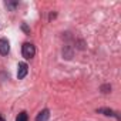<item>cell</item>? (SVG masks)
I'll use <instances>...</instances> for the list:
<instances>
[{"label":"cell","mask_w":121,"mask_h":121,"mask_svg":"<svg viewBox=\"0 0 121 121\" xmlns=\"http://www.w3.org/2000/svg\"><path fill=\"white\" fill-rule=\"evenodd\" d=\"M101 90L105 93V90H111V87H110V86H104V87H101Z\"/></svg>","instance_id":"8"},{"label":"cell","mask_w":121,"mask_h":121,"mask_svg":"<svg viewBox=\"0 0 121 121\" xmlns=\"http://www.w3.org/2000/svg\"><path fill=\"white\" fill-rule=\"evenodd\" d=\"M48 118H50V111L48 110H43V111H40L37 114L36 121H48Z\"/></svg>","instance_id":"4"},{"label":"cell","mask_w":121,"mask_h":121,"mask_svg":"<svg viewBox=\"0 0 121 121\" xmlns=\"http://www.w3.org/2000/svg\"><path fill=\"white\" fill-rule=\"evenodd\" d=\"M23 30H24V31H29V29H27V26H26V24H23Z\"/></svg>","instance_id":"9"},{"label":"cell","mask_w":121,"mask_h":121,"mask_svg":"<svg viewBox=\"0 0 121 121\" xmlns=\"http://www.w3.org/2000/svg\"><path fill=\"white\" fill-rule=\"evenodd\" d=\"M27 120H29V117H27V112L26 111H22L17 115V118H16V121H27Z\"/></svg>","instance_id":"6"},{"label":"cell","mask_w":121,"mask_h":121,"mask_svg":"<svg viewBox=\"0 0 121 121\" xmlns=\"http://www.w3.org/2000/svg\"><path fill=\"white\" fill-rule=\"evenodd\" d=\"M22 54H23V57L24 58H33L34 57V54H36V47L31 44V43H24L23 46H22Z\"/></svg>","instance_id":"1"},{"label":"cell","mask_w":121,"mask_h":121,"mask_svg":"<svg viewBox=\"0 0 121 121\" xmlns=\"http://www.w3.org/2000/svg\"><path fill=\"white\" fill-rule=\"evenodd\" d=\"M29 73V66L26 63H19L17 66V78L19 80H23Z\"/></svg>","instance_id":"2"},{"label":"cell","mask_w":121,"mask_h":121,"mask_svg":"<svg viewBox=\"0 0 121 121\" xmlns=\"http://www.w3.org/2000/svg\"><path fill=\"white\" fill-rule=\"evenodd\" d=\"M10 51V44L6 39H0V54L2 56H7Z\"/></svg>","instance_id":"3"},{"label":"cell","mask_w":121,"mask_h":121,"mask_svg":"<svg viewBox=\"0 0 121 121\" xmlns=\"http://www.w3.org/2000/svg\"><path fill=\"white\" fill-rule=\"evenodd\" d=\"M98 112H103L104 115H114V117H117L115 115V112L112 111V110H108V108H100V110H97Z\"/></svg>","instance_id":"5"},{"label":"cell","mask_w":121,"mask_h":121,"mask_svg":"<svg viewBox=\"0 0 121 121\" xmlns=\"http://www.w3.org/2000/svg\"><path fill=\"white\" fill-rule=\"evenodd\" d=\"M6 6H7V7H10V9H14V7L17 6V3H16V2H14V3H9V2H7V3H6Z\"/></svg>","instance_id":"7"}]
</instances>
